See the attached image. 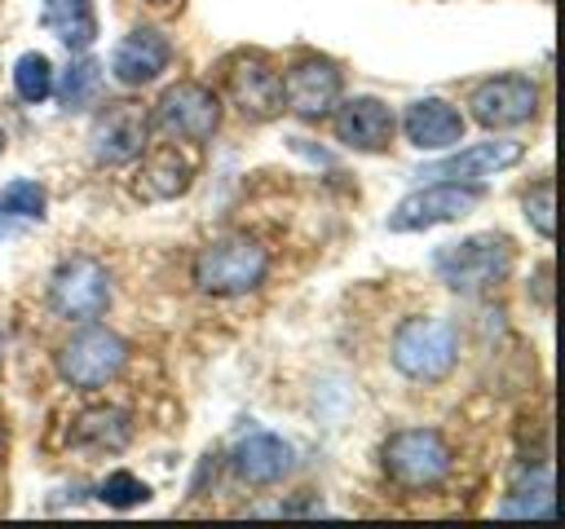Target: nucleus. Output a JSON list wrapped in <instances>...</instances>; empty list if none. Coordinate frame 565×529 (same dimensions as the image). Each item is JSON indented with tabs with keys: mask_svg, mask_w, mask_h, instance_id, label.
<instances>
[{
	"mask_svg": "<svg viewBox=\"0 0 565 529\" xmlns=\"http://www.w3.org/2000/svg\"><path fill=\"white\" fill-rule=\"evenodd\" d=\"M525 220L543 234V238H552L556 234V185L552 181H539L530 194H525Z\"/></svg>",
	"mask_w": 565,
	"mask_h": 529,
	"instance_id": "a878e982",
	"label": "nucleus"
},
{
	"mask_svg": "<svg viewBox=\"0 0 565 529\" xmlns=\"http://www.w3.org/2000/svg\"><path fill=\"white\" fill-rule=\"evenodd\" d=\"M97 498H102L106 507H137V503L150 498V485H146L141 476H132V472H110V476L97 485Z\"/></svg>",
	"mask_w": 565,
	"mask_h": 529,
	"instance_id": "393cba45",
	"label": "nucleus"
},
{
	"mask_svg": "<svg viewBox=\"0 0 565 529\" xmlns=\"http://www.w3.org/2000/svg\"><path fill=\"white\" fill-rule=\"evenodd\" d=\"M88 141L97 163H132L150 145V110L141 101H106V110L93 119Z\"/></svg>",
	"mask_w": 565,
	"mask_h": 529,
	"instance_id": "9d476101",
	"label": "nucleus"
},
{
	"mask_svg": "<svg viewBox=\"0 0 565 529\" xmlns=\"http://www.w3.org/2000/svg\"><path fill=\"white\" fill-rule=\"evenodd\" d=\"M49 304L57 317L66 322H93L106 313L110 304V273L102 260L93 256H71L57 264L53 282H49Z\"/></svg>",
	"mask_w": 565,
	"mask_h": 529,
	"instance_id": "0eeeda50",
	"label": "nucleus"
},
{
	"mask_svg": "<svg viewBox=\"0 0 565 529\" xmlns=\"http://www.w3.org/2000/svg\"><path fill=\"white\" fill-rule=\"evenodd\" d=\"M97 84H102V66L93 62V57H79V62H71L66 66V75H62V88H57V97H62V106H84L93 93H97Z\"/></svg>",
	"mask_w": 565,
	"mask_h": 529,
	"instance_id": "b1692460",
	"label": "nucleus"
},
{
	"mask_svg": "<svg viewBox=\"0 0 565 529\" xmlns=\"http://www.w3.org/2000/svg\"><path fill=\"white\" fill-rule=\"evenodd\" d=\"M0 366H4V331H0Z\"/></svg>",
	"mask_w": 565,
	"mask_h": 529,
	"instance_id": "cd10ccee",
	"label": "nucleus"
},
{
	"mask_svg": "<svg viewBox=\"0 0 565 529\" xmlns=\"http://www.w3.org/2000/svg\"><path fill=\"white\" fill-rule=\"evenodd\" d=\"M168 62H172L168 35H163L159 26H137V31H128V35L115 44V53H110V75H115L119 84H128V88H141V84H154V79L168 71Z\"/></svg>",
	"mask_w": 565,
	"mask_h": 529,
	"instance_id": "4468645a",
	"label": "nucleus"
},
{
	"mask_svg": "<svg viewBox=\"0 0 565 529\" xmlns=\"http://www.w3.org/2000/svg\"><path fill=\"white\" fill-rule=\"evenodd\" d=\"M380 463H384V476L397 489L419 494V489H433V485H441L450 476L455 454H450V445H446V436L437 428H402V432H393L384 441Z\"/></svg>",
	"mask_w": 565,
	"mask_h": 529,
	"instance_id": "7ed1b4c3",
	"label": "nucleus"
},
{
	"mask_svg": "<svg viewBox=\"0 0 565 529\" xmlns=\"http://www.w3.org/2000/svg\"><path fill=\"white\" fill-rule=\"evenodd\" d=\"M477 203H481V185H468V181H428V185L411 190L388 212V229L393 234H419V229H433V225H446V220L468 216Z\"/></svg>",
	"mask_w": 565,
	"mask_h": 529,
	"instance_id": "423d86ee",
	"label": "nucleus"
},
{
	"mask_svg": "<svg viewBox=\"0 0 565 529\" xmlns=\"http://www.w3.org/2000/svg\"><path fill=\"white\" fill-rule=\"evenodd\" d=\"M402 132L415 150H450L463 141V110L446 97H419L402 115Z\"/></svg>",
	"mask_w": 565,
	"mask_h": 529,
	"instance_id": "dca6fc26",
	"label": "nucleus"
},
{
	"mask_svg": "<svg viewBox=\"0 0 565 529\" xmlns=\"http://www.w3.org/2000/svg\"><path fill=\"white\" fill-rule=\"evenodd\" d=\"M269 251L252 234H221L207 247H199L190 278L203 295H247L265 282Z\"/></svg>",
	"mask_w": 565,
	"mask_h": 529,
	"instance_id": "f257e3e1",
	"label": "nucleus"
},
{
	"mask_svg": "<svg viewBox=\"0 0 565 529\" xmlns=\"http://www.w3.org/2000/svg\"><path fill=\"white\" fill-rule=\"evenodd\" d=\"M137 159L141 163L132 172V194L146 203H168V198L185 194L194 181V168L177 145H146Z\"/></svg>",
	"mask_w": 565,
	"mask_h": 529,
	"instance_id": "2eb2a0df",
	"label": "nucleus"
},
{
	"mask_svg": "<svg viewBox=\"0 0 565 529\" xmlns=\"http://www.w3.org/2000/svg\"><path fill=\"white\" fill-rule=\"evenodd\" d=\"M71 441L79 450H124L132 441V419L119 410V406H97V410H84L71 428Z\"/></svg>",
	"mask_w": 565,
	"mask_h": 529,
	"instance_id": "aec40b11",
	"label": "nucleus"
},
{
	"mask_svg": "<svg viewBox=\"0 0 565 529\" xmlns=\"http://www.w3.org/2000/svg\"><path fill=\"white\" fill-rule=\"evenodd\" d=\"M344 93L340 66L327 57H300L282 79V110L296 119H327Z\"/></svg>",
	"mask_w": 565,
	"mask_h": 529,
	"instance_id": "9b49d317",
	"label": "nucleus"
},
{
	"mask_svg": "<svg viewBox=\"0 0 565 529\" xmlns=\"http://www.w3.org/2000/svg\"><path fill=\"white\" fill-rule=\"evenodd\" d=\"M499 516H534V520H552L556 516V498H552V467L547 463H539L530 476H521L508 494H503V503H499Z\"/></svg>",
	"mask_w": 565,
	"mask_h": 529,
	"instance_id": "412c9836",
	"label": "nucleus"
},
{
	"mask_svg": "<svg viewBox=\"0 0 565 529\" xmlns=\"http://www.w3.org/2000/svg\"><path fill=\"white\" fill-rule=\"evenodd\" d=\"M468 106L481 128H521L539 115V88L525 75H494L472 88Z\"/></svg>",
	"mask_w": 565,
	"mask_h": 529,
	"instance_id": "f8f14e48",
	"label": "nucleus"
},
{
	"mask_svg": "<svg viewBox=\"0 0 565 529\" xmlns=\"http://www.w3.org/2000/svg\"><path fill=\"white\" fill-rule=\"evenodd\" d=\"M230 467L247 485H278L291 472V445L278 432H247L230 450Z\"/></svg>",
	"mask_w": 565,
	"mask_h": 529,
	"instance_id": "a211bd4d",
	"label": "nucleus"
},
{
	"mask_svg": "<svg viewBox=\"0 0 565 529\" xmlns=\"http://www.w3.org/2000/svg\"><path fill=\"white\" fill-rule=\"evenodd\" d=\"M225 97L243 119L265 123V119L282 115V75L260 53H243L225 71Z\"/></svg>",
	"mask_w": 565,
	"mask_h": 529,
	"instance_id": "1a4fd4ad",
	"label": "nucleus"
},
{
	"mask_svg": "<svg viewBox=\"0 0 565 529\" xmlns=\"http://www.w3.org/2000/svg\"><path fill=\"white\" fill-rule=\"evenodd\" d=\"M459 361V331L446 317H406L393 335V366L415 384H437Z\"/></svg>",
	"mask_w": 565,
	"mask_h": 529,
	"instance_id": "20e7f679",
	"label": "nucleus"
},
{
	"mask_svg": "<svg viewBox=\"0 0 565 529\" xmlns=\"http://www.w3.org/2000/svg\"><path fill=\"white\" fill-rule=\"evenodd\" d=\"M525 145L521 141H477V145H463L437 163H428L419 176H437V181H481V176H494L512 163H521Z\"/></svg>",
	"mask_w": 565,
	"mask_h": 529,
	"instance_id": "f3484780",
	"label": "nucleus"
},
{
	"mask_svg": "<svg viewBox=\"0 0 565 529\" xmlns=\"http://www.w3.org/2000/svg\"><path fill=\"white\" fill-rule=\"evenodd\" d=\"M154 4H168V0H154Z\"/></svg>",
	"mask_w": 565,
	"mask_h": 529,
	"instance_id": "c756f323",
	"label": "nucleus"
},
{
	"mask_svg": "<svg viewBox=\"0 0 565 529\" xmlns=\"http://www.w3.org/2000/svg\"><path fill=\"white\" fill-rule=\"evenodd\" d=\"M534 291H539V300H543V309L552 304V264H539V273H534Z\"/></svg>",
	"mask_w": 565,
	"mask_h": 529,
	"instance_id": "bb28decb",
	"label": "nucleus"
},
{
	"mask_svg": "<svg viewBox=\"0 0 565 529\" xmlns=\"http://www.w3.org/2000/svg\"><path fill=\"white\" fill-rule=\"evenodd\" d=\"M331 119H335V141L349 145V150H366V154L384 150L393 141V128H397L388 101H380L371 93L340 97L335 110H331Z\"/></svg>",
	"mask_w": 565,
	"mask_h": 529,
	"instance_id": "ddd939ff",
	"label": "nucleus"
},
{
	"mask_svg": "<svg viewBox=\"0 0 565 529\" xmlns=\"http://www.w3.org/2000/svg\"><path fill=\"white\" fill-rule=\"evenodd\" d=\"M13 88L31 106H40L44 97H53V62L44 53H22L13 62Z\"/></svg>",
	"mask_w": 565,
	"mask_h": 529,
	"instance_id": "4be33fe9",
	"label": "nucleus"
},
{
	"mask_svg": "<svg viewBox=\"0 0 565 529\" xmlns=\"http://www.w3.org/2000/svg\"><path fill=\"white\" fill-rule=\"evenodd\" d=\"M433 273L459 295H481L512 273V238L508 234H468L459 242H441L433 251Z\"/></svg>",
	"mask_w": 565,
	"mask_h": 529,
	"instance_id": "f03ea898",
	"label": "nucleus"
},
{
	"mask_svg": "<svg viewBox=\"0 0 565 529\" xmlns=\"http://www.w3.org/2000/svg\"><path fill=\"white\" fill-rule=\"evenodd\" d=\"M0 220H44V190L35 181H9L0 190Z\"/></svg>",
	"mask_w": 565,
	"mask_h": 529,
	"instance_id": "5701e85b",
	"label": "nucleus"
},
{
	"mask_svg": "<svg viewBox=\"0 0 565 529\" xmlns=\"http://www.w3.org/2000/svg\"><path fill=\"white\" fill-rule=\"evenodd\" d=\"M128 361V344L110 326H79L62 348H57V375L71 388H106Z\"/></svg>",
	"mask_w": 565,
	"mask_h": 529,
	"instance_id": "39448f33",
	"label": "nucleus"
},
{
	"mask_svg": "<svg viewBox=\"0 0 565 529\" xmlns=\"http://www.w3.org/2000/svg\"><path fill=\"white\" fill-rule=\"evenodd\" d=\"M154 119L168 137L207 141L221 128V97L194 79H181V84L163 88V97L154 101Z\"/></svg>",
	"mask_w": 565,
	"mask_h": 529,
	"instance_id": "6e6552de",
	"label": "nucleus"
},
{
	"mask_svg": "<svg viewBox=\"0 0 565 529\" xmlns=\"http://www.w3.org/2000/svg\"><path fill=\"white\" fill-rule=\"evenodd\" d=\"M0 463H4V428H0Z\"/></svg>",
	"mask_w": 565,
	"mask_h": 529,
	"instance_id": "c85d7f7f",
	"label": "nucleus"
},
{
	"mask_svg": "<svg viewBox=\"0 0 565 529\" xmlns=\"http://www.w3.org/2000/svg\"><path fill=\"white\" fill-rule=\"evenodd\" d=\"M40 22H44V31L57 35L71 53H84V48H93V40H97L93 0H44Z\"/></svg>",
	"mask_w": 565,
	"mask_h": 529,
	"instance_id": "6ab92c4d",
	"label": "nucleus"
}]
</instances>
